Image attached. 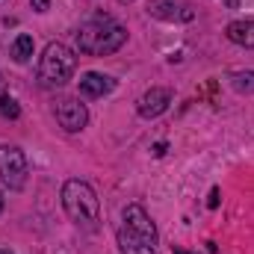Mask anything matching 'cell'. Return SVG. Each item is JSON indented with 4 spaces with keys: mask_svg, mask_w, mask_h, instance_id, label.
I'll list each match as a JSON object with an SVG mask.
<instances>
[{
    "mask_svg": "<svg viewBox=\"0 0 254 254\" xmlns=\"http://www.w3.org/2000/svg\"><path fill=\"white\" fill-rule=\"evenodd\" d=\"M231 86L237 92H254V71H237V74H231Z\"/></svg>",
    "mask_w": 254,
    "mask_h": 254,
    "instance_id": "11",
    "label": "cell"
},
{
    "mask_svg": "<svg viewBox=\"0 0 254 254\" xmlns=\"http://www.w3.org/2000/svg\"><path fill=\"white\" fill-rule=\"evenodd\" d=\"M169 104H172V92L163 89V86H154V89H148L139 98V107L136 110H139L142 119H157V116H163L169 110Z\"/></svg>",
    "mask_w": 254,
    "mask_h": 254,
    "instance_id": "7",
    "label": "cell"
},
{
    "mask_svg": "<svg viewBox=\"0 0 254 254\" xmlns=\"http://www.w3.org/2000/svg\"><path fill=\"white\" fill-rule=\"evenodd\" d=\"M175 254H190V252H184V249H175Z\"/></svg>",
    "mask_w": 254,
    "mask_h": 254,
    "instance_id": "16",
    "label": "cell"
},
{
    "mask_svg": "<svg viewBox=\"0 0 254 254\" xmlns=\"http://www.w3.org/2000/svg\"><path fill=\"white\" fill-rule=\"evenodd\" d=\"M30 57H33V36L24 33V36H18L15 45H12V60H15V63H27Z\"/></svg>",
    "mask_w": 254,
    "mask_h": 254,
    "instance_id": "10",
    "label": "cell"
},
{
    "mask_svg": "<svg viewBox=\"0 0 254 254\" xmlns=\"http://www.w3.org/2000/svg\"><path fill=\"white\" fill-rule=\"evenodd\" d=\"M113 89H116L113 77H104V74H95V71H89V74L80 77V95H86V98H104Z\"/></svg>",
    "mask_w": 254,
    "mask_h": 254,
    "instance_id": "8",
    "label": "cell"
},
{
    "mask_svg": "<svg viewBox=\"0 0 254 254\" xmlns=\"http://www.w3.org/2000/svg\"><path fill=\"white\" fill-rule=\"evenodd\" d=\"M0 213H3V198H0Z\"/></svg>",
    "mask_w": 254,
    "mask_h": 254,
    "instance_id": "17",
    "label": "cell"
},
{
    "mask_svg": "<svg viewBox=\"0 0 254 254\" xmlns=\"http://www.w3.org/2000/svg\"><path fill=\"white\" fill-rule=\"evenodd\" d=\"M30 3H33V9H36V12H45L51 0H30Z\"/></svg>",
    "mask_w": 254,
    "mask_h": 254,
    "instance_id": "14",
    "label": "cell"
},
{
    "mask_svg": "<svg viewBox=\"0 0 254 254\" xmlns=\"http://www.w3.org/2000/svg\"><path fill=\"white\" fill-rule=\"evenodd\" d=\"M74 68H77L74 51L68 45H63V42H51L45 48L42 60H39V80L45 86H65L71 80Z\"/></svg>",
    "mask_w": 254,
    "mask_h": 254,
    "instance_id": "4",
    "label": "cell"
},
{
    "mask_svg": "<svg viewBox=\"0 0 254 254\" xmlns=\"http://www.w3.org/2000/svg\"><path fill=\"white\" fill-rule=\"evenodd\" d=\"M0 113H3L6 119H18V116H21L18 104H15V101H12L9 95H3V98H0Z\"/></svg>",
    "mask_w": 254,
    "mask_h": 254,
    "instance_id": "12",
    "label": "cell"
},
{
    "mask_svg": "<svg viewBox=\"0 0 254 254\" xmlns=\"http://www.w3.org/2000/svg\"><path fill=\"white\" fill-rule=\"evenodd\" d=\"M57 122H60L68 133H77V130L86 127L89 113H86V107H83L77 98H65V101L57 104Z\"/></svg>",
    "mask_w": 254,
    "mask_h": 254,
    "instance_id": "6",
    "label": "cell"
},
{
    "mask_svg": "<svg viewBox=\"0 0 254 254\" xmlns=\"http://www.w3.org/2000/svg\"><path fill=\"white\" fill-rule=\"evenodd\" d=\"M6 95V83H3V77H0V98Z\"/></svg>",
    "mask_w": 254,
    "mask_h": 254,
    "instance_id": "15",
    "label": "cell"
},
{
    "mask_svg": "<svg viewBox=\"0 0 254 254\" xmlns=\"http://www.w3.org/2000/svg\"><path fill=\"white\" fill-rule=\"evenodd\" d=\"M228 39L234 42V45H240V48H252L254 51V18L249 21H234V24H228Z\"/></svg>",
    "mask_w": 254,
    "mask_h": 254,
    "instance_id": "9",
    "label": "cell"
},
{
    "mask_svg": "<svg viewBox=\"0 0 254 254\" xmlns=\"http://www.w3.org/2000/svg\"><path fill=\"white\" fill-rule=\"evenodd\" d=\"M207 207H210V210H216V207H219V190L210 192V201H207Z\"/></svg>",
    "mask_w": 254,
    "mask_h": 254,
    "instance_id": "13",
    "label": "cell"
},
{
    "mask_svg": "<svg viewBox=\"0 0 254 254\" xmlns=\"http://www.w3.org/2000/svg\"><path fill=\"white\" fill-rule=\"evenodd\" d=\"M0 181L9 190H21L27 181V157L15 145H0Z\"/></svg>",
    "mask_w": 254,
    "mask_h": 254,
    "instance_id": "5",
    "label": "cell"
},
{
    "mask_svg": "<svg viewBox=\"0 0 254 254\" xmlns=\"http://www.w3.org/2000/svg\"><path fill=\"white\" fill-rule=\"evenodd\" d=\"M125 42H127V30L119 21H113L110 15H95L86 24H80V30H77V45L89 57L116 54Z\"/></svg>",
    "mask_w": 254,
    "mask_h": 254,
    "instance_id": "1",
    "label": "cell"
},
{
    "mask_svg": "<svg viewBox=\"0 0 254 254\" xmlns=\"http://www.w3.org/2000/svg\"><path fill=\"white\" fill-rule=\"evenodd\" d=\"M63 207L71 222L77 225H95L101 216V204L95 190L86 181H68L63 187Z\"/></svg>",
    "mask_w": 254,
    "mask_h": 254,
    "instance_id": "3",
    "label": "cell"
},
{
    "mask_svg": "<svg viewBox=\"0 0 254 254\" xmlns=\"http://www.w3.org/2000/svg\"><path fill=\"white\" fill-rule=\"evenodd\" d=\"M0 254H9V252H3V249H0Z\"/></svg>",
    "mask_w": 254,
    "mask_h": 254,
    "instance_id": "18",
    "label": "cell"
},
{
    "mask_svg": "<svg viewBox=\"0 0 254 254\" xmlns=\"http://www.w3.org/2000/svg\"><path fill=\"white\" fill-rule=\"evenodd\" d=\"M154 246H157V225L139 204H130L119 228V249L125 254H154Z\"/></svg>",
    "mask_w": 254,
    "mask_h": 254,
    "instance_id": "2",
    "label": "cell"
}]
</instances>
